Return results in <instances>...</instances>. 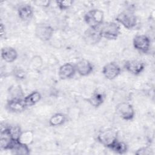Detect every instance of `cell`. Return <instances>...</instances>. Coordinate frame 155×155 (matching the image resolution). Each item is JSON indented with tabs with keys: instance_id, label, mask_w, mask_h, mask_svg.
<instances>
[{
	"instance_id": "8fae6325",
	"label": "cell",
	"mask_w": 155,
	"mask_h": 155,
	"mask_svg": "<svg viewBox=\"0 0 155 155\" xmlns=\"http://www.w3.org/2000/svg\"><path fill=\"white\" fill-rule=\"evenodd\" d=\"M6 107L10 112L20 113L23 111L27 107L24 102V99L12 98L7 101Z\"/></svg>"
},
{
	"instance_id": "484cf974",
	"label": "cell",
	"mask_w": 155,
	"mask_h": 155,
	"mask_svg": "<svg viewBox=\"0 0 155 155\" xmlns=\"http://www.w3.org/2000/svg\"><path fill=\"white\" fill-rule=\"evenodd\" d=\"M151 154H153L152 150L148 147H141L135 152V154L137 155H149Z\"/></svg>"
},
{
	"instance_id": "83f0119b",
	"label": "cell",
	"mask_w": 155,
	"mask_h": 155,
	"mask_svg": "<svg viewBox=\"0 0 155 155\" xmlns=\"http://www.w3.org/2000/svg\"><path fill=\"white\" fill-rule=\"evenodd\" d=\"M5 35V27L4 26L3 24H1V36L2 37V36Z\"/></svg>"
},
{
	"instance_id": "9c48e42d",
	"label": "cell",
	"mask_w": 155,
	"mask_h": 155,
	"mask_svg": "<svg viewBox=\"0 0 155 155\" xmlns=\"http://www.w3.org/2000/svg\"><path fill=\"white\" fill-rule=\"evenodd\" d=\"M102 72L107 79L113 80L120 74L121 68L116 62H111L103 67Z\"/></svg>"
},
{
	"instance_id": "d6986e66",
	"label": "cell",
	"mask_w": 155,
	"mask_h": 155,
	"mask_svg": "<svg viewBox=\"0 0 155 155\" xmlns=\"http://www.w3.org/2000/svg\"><path fill=\"white\" fill-rule=\"evenodd\" d=\"M41 99V94L37 91H32L24 98V102L27 107H31L37 104Z\"/></svg>"
},
{
	"instance_id": "3957f363",
	"label": "cell",
	"mask_w": 155,
	"mask_h": 155,
	"mask_svg": "<svg viewBox=\"0 0 155 155\" xmlns=\"http://www.w3.org/2000/svg\"><path fill=\"white\" fill-rule=\"evenodd\" d=\"M118 131L113 128H108L101 131L97 136L98 142L104 147L110 148L117 140Z\"/></svg>"
},
{
	"instance_id": "30bf717a",
	"label": "cell",
	"mask_w": 155,
	"mask_h": 155,
	"mask_svg": "<svg viewBox=\"0 0 155 155\" xmlns=\"http://www.w3.org/2000/svg\"><path fill=\"white\" fill-rule=\"evenodd\" d=\"M145 63L139 60H128L125 62L124 68L134 75L140 74L145 69Z\"/></svg>"
},
{
	"instance_id": "ffe728a7",
	"label": "cell",
	"mask_w": 155,
	"mask_h": 155,
	"mask_svg": "<svg viewBox=\"0 0 155 155\" xmlns=\"http://www.w3.org/2000/svg\"><path fill=\"white\" fill-rule=\"evenodd\" d=\"M66 121V116L62 113L53 114L49 119V125L52 127H57L64 124Z\"/></svg>"
},
{
	"instance_id": "9a60e30c",
	"label": "cell",
	"mask_w": 155,
	"mask_h": 155,
	"mask_svg": "<svg viewBox=\"0 0 155 155\" xmlns=\"http://www.w3.org/2000/svg\"><path fill=\"white\" fill-rule=\"evenodd\" d=\"M106 94L105 92L100 89H96L94 91L90 97L87 99L88 102L94 107H100L105 101Z\"/></svg>"
},
{
	"instance_id": "8992f818",
	"label": "cell",
	"mask_w": 155,
	"mask_h": 155,
	"mask_svg": "<svg viewBox=\"0 0 155 155\" xmlns=\"http://www.w3.org/2000/svg\"><path fill=\"white\" fill-rule=\"evenodd\" d=\"M36 36L42 41H48L53 36L54 33L53 28L46 24H38L35 30Z\"/></svg>"
},
{
	"instance_id": "7a4b0ae2",
	"label": "cell",
	"mask_w": 155,
	"mask_h": 155,
	"mask_svg": "<svg viewBox=\"0 0 155 155\" xmlns=\"http://www.w3.org/2000/svg\"><path fill=\"white\" fill-rule=\"evenodd\" d=\"M104 12L99 9H91L88 10L84 15L85 23L91 28H99L104 23Z\"/></svg>"
},
{
	"instance_id": "5bb4252c",
	"label": "cell",
	"mask_w": 155,
	"mask_h": 155,
	"mask_svg": "<svg viewBox=\"0 0 155 155\" xmlns=\"http://www.w3.org/2000/svg\"><path fill=\"white\" fill-rule=\"evenodd\" d=\"M76 71L75 65L71 63H65L59 67L58 75L61 79H68L74 76Z\"/></svg>"
},
{
	"instance_id": "603a6c76",
	"label": "cell",
	"mask_w": 155,
	"mask_h": 155,
	"mask_svg": "<svg viewBox=\"0 0 155 155\" xmlns=\"http://www.w3.org/2000/svg\"><path fill=\"white\" fill-rule=\"evenodd\" d=\"M32 139H33L32 133L30 131H27L22 133L19 139V141L24 143L28 145L32 141Z\"/></svg>"
},
{
	"instance_id": "2e32d148",
	"label": "cell",
	"mask_w": 155,
	"mask_h": 155,
	"mask_svg": "<svg viewBox=\"0 0 155 155\" xmlns=\"http://www.w3.org/2000/svg\"><path fill=\"white\" fill-rule=\"evenodd\" d=\"M18 54L16 49L11 47H3L1 49V57L7 62H13L18 58Z\"/></svg>"
},
{
	"instance_id": "4fadbf2b",
	"label": "cell",
	"mask_w": 155,
	"mask_h": 155,
	"mask_svg": "<svg viewBox=\"0 0 155 155\" xmlns=\"http://www.w3.org/2000/svg\"><path fill=\"white\" fill-rule=\"evenodd\" d=\"M0 147L2 150H11V148L13 144L14 140L10 134L8 127H5L4 129H1L0 136Z\"/></svg>"
},
{
	"instance_id": "52a82bcc",
	"label": "cell",
	"mask_w": 155,
	"mask_h": 155,
	"mask_svg": "<svg viewBox=\"0 0 155 155\" xmlns=\"http://www.w3.org/2000/svg\"><path fill=\"white\" fill-rule=\"evenodd\" d=\"M133 44L135 49L140 52L146 53L150 48L151 41L150 38L145 35H137L134 37Z\"/></svg>"
},
{
	"instance_id": "277c9868",
	"label": "cell",
	"mask_w": 155,
	"mask_h": 155,
	"mask_svg": "<svg viewBox=\"0 0 155 155\" xmlns=\"http://www.w3.org/2000/svg\"><path fill=\"white\" fill-rule=\"evenodd\" d=\"M117 23L120 24L127 29L134 28L137 24V16L130 10L123 11L119 13L115 18Z\"/></svg>"
},
{
	"instance_id": "ba28073f",
	"label": "cell",
	"mask_w": 155,
	"mask_h": 155,
	"mask_svg": "<svg viewBox=\"0 0 155 155\" xmlns=\"http://www.w3.org/2000/svg\"><path fill=\"white\" fill-rule=\"evenodd\" d=\"M102 37L99 28L88 27L84 33L83 39L86 44L89 45H95L98 44Z\"/></svg>"
},
{
	"instance_id": "e0dca14e",
	"label": "cell",
	"mask_w": 155,
	"mask_h": 155,
	"mask_svg": "<svg viewBox=\"0 0 155 155\" xmlns=\"http://www.w3.org/2000/svg\"><path fill=\"white\" fill-rule=\"evenodd\" d=\"M15 154H30V148L28 145L24 143L19 140H15L10 150Z\"/></svg>"
},
{
	"instance_id": "ac0fdd59",
	"label": "cell",
	"mask_w": 155,
	"mask_h": 155,
	"mask_svg": "<svg viewBox=\"0 0 155 155\" xmlns=\"http://www.w3.org/2000/svg\"><path fill=\"white\" fill-rule=\"evenodd\" d=\"M19 18L24 21H27L31 19L33 15V10L31 5L25 4L21 6L18 10Z\"/></svg>"
},
{
	"instance_id": "7c38bea8",
	"label": "cell",
	"mask_w": 155,
	"mask_h": 155,
	"mask_svg": "<svg viewBox=\"0 0 155 155\" xmlns=\"http://www.w3.org/2000/svg\"><path fill=\"white\" fill-rule=\"evenodd\" d=\"M76 71L82 76H86L91 74L93 70V65L88 60L83 59L79 61L75 65Z\"/></svg>"
},
{
	"instance_id": "d4e9b609",
	"label": "cell",
	"mask_w": 155,
	"mask_h": 155,
	"mask_svg": "<svg viewBox=\"0 0 155 155\" xmlns=\"http://www.w3.org/2000/svg\"><path fill=\"white\" fill-rule=\"evenodd\" d=\"M10 93L12 95V97L10 99L12 98H22V96H23L22 90L20 88V87H15V88H12V90L10 91Z\"/></svg>"
},
{
	"instance_id": "5b68a950",
	"label": "cell",
	"mask_w": 155,
	"mask_h": 155,
	"mask_svg": "<svg viewBox=\"0 0 155 155\" xmlns=\"http://www.w3.org/2000/svg\"><path fill=\"white\" fill-rule=\"evenodd\" d=\"M116 111L118 115L125 120H132L135 115V111L132 105L125 102L118 104L116 106Z\"/></svg>"
},
{
	"instance_id": "cb8c5ba5",
	"label": "cell",
	"mask_w": 155,
	"mask_h": 155,
	"mask_svg": "<svg viewBox=\"0 0 155 155\" xmlns=\"http://www.w3.org/2000/svg\"><path fill=\"white\" fill-rule=\"evenodd\" d=\"M58 8L61 10H65L69 8L73 4V1L71 0H64V1H56Z\"/></svg>"
},
{
	"instance_id": "44dd1931",
	"label": "cell",
	"mask_w": 155,
	"mask_h": 155,
	"mask_svg": "<svg viewBox=\"0 0 155 155\" xmlns=\"http://www.w3.org/2000/svg\"><path fill=\"white\" fill-rule=\"evenodd\" d=\"M110 149L117 154H124L127 151L128 147L127 145L124 142H120L117 140Z\"/></svg>"
},
{
	"instance_id": "6da1fadb",
	"label": "cell",
	"mask_w": 155,
	"mask_h": 155,
	"mask_svg": "<svg viewBox=\"0 0 155 155\" xmlns=\"http://www.w3.org/2000/svg\"><path fill=\"white\" fill-rule=\"evenodd\" d=\"M102 38L109 40L116 39L120 34V28L118 23L107 22L103 23L99 27Z\"/></svg>"
},
{
	"instance_id": "4316f807",
	"label": "cell",
	"mask_w": 155,
	"mask_h": 155,
	"mask_svg": "<svg viewBox=\"0 0 155 155\" xmlns=\"http://www.w3.org/2000/svg\"><path fill=\"white\" fill-rule=\"evenodd\" d=\"M15 76L19 79H24L25 78V71L22 70H17L15 71Z\"/></svg>"
},
{
	"instance_id": "7402d4cb",
	"label": "cell",
	"mask_w": 155,
	"mask_h": 155,
	"mask_svg": "<svg viewBox=\"0 0 155 155\" xmlns=\"http://www.w3.org/2000/svg\"><path fill=\"white\" fill-rule=\"evenodd\" d=\"M8 131L12 138L15 140H19L20 137L22 134V131L18 126H11L8 127Z\"/></svg>"
}]
</instances>
